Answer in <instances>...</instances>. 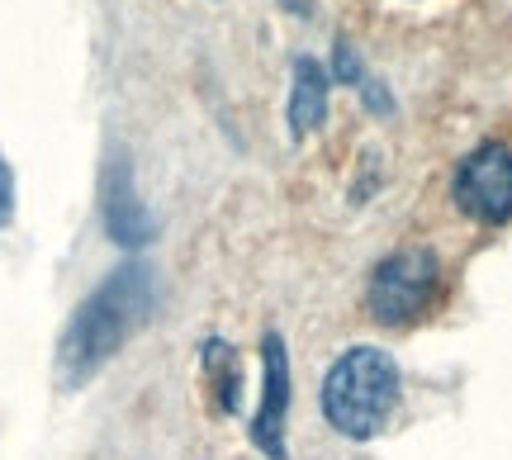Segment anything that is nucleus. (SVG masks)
Segmentation results:
<instances>
[{
  "mask_svg": "<svg viewBox=\"0 0 512 460\" xmlns=\"http://www.w3.org/2000/svg\"><path fill=\"white\" fill-rule=\"evenodd\" d=\"M147 309H152V271L128 261L119 271L95 285L72 313V323L57 342V380L62 389H81L95 380L124 351V342L143 328Z\"/></svg>",
  "mask_w": 512,
  "mask_h": 460,
  "instance_id": "obj_1",
  "label": "nucleus"
},
{
  "mask_svg": "<svg viewBox=\"0 0 512 460\" xmlns=\"http://www.w3.org/2000/svg\"><path fill=\"white\" fill-rule=\"evenodd\" d=\"M399 404V366L384 347H351L323 380V413L342 437H375Z\"/></svg>",
  "mask_w": 512,
  "mask_h": 460,
  "instance_id": "obj_2",
  "label": "nucleus"
},
{
  "mask_svg": "<svg viewBox=\"0 0 512 460\" xmlns=\"http://www.w3.org/2000/svg\"><path fill=\"white\" fill-rule=\"evenodd\" d=\"M441 285V261L427 252V247H399L375 266L370 276V313L399 328V323H413L418 313L432 309Z\"/></svg>",
  "mask_w": 512,
  "mask_h": 460,
  "instance_id": "obj_3",
  "label": "nucleus"
},
{
  "mask_svg": "<svg viewBox=\"0 0 512 460\" xmlns=\"http://www.w3.org/2000/svg\"><path fill=\"white\" fill-rule=\"evenodd\" d=\"M456 204L479 223L512 219V148L484 143L456 171Z\"/></svg>",
  "mask_w": 512,
  "mask_h": 460,
  "instance_id": "obj_4",
  "label": "nucleus"
},
{
  "mask_svg": "<svg viewBox=\"0 0 512 460\" xmlns=\"http://www.w3.org/2000/svg\"><path fill=\"white\" fill-rule=\"evenodd\" d=\"M261 370H266V389H261V408L252 418V442L271 460H285V418H290V361H285V342L266 332L261 342Z\"/></svg>",
  "mask_w": 512,
  "mask_h": 460,
  "instance_id": "obj_5",
  "label": "nucleus"
},
{
  "mask_svg": "<svg viewBox=\"0 0 512 460\" xmlns=\"http://www.w3.org/2000/svg\"><path fill=\"white\" fill-rule=\"evenodd\" d=\"M100 214H105V228L119 247H143L152 242L157 223L138 204V190H133V171H128L124 157H114L110 171H105V185H100Z\"/></svg>",
  "mask_w": 512,
  "mask_h": 460,
  "instance_id": "obj_6",
  "label": "nucleus"
},
{
  "mask_svg": "<svg viewBox=\"0 0 512 460\" xmlns=\"http://www.w3.org/2000/svg\"><path fill=\"white\" fill-rule=\"evenodd\" d=\"M328 91H332V76L313 62V57H294V86H290V133L304 138L313 133L323 119H328Z\"/></svg>",
  "mask_w": 512,
  "mask_h": 460,
  "instance_id": "obj_7",
  "label": "nucleus"
},
{
  "mask_svg": "<svg viewBox=\"0 0 512 460\" xmlns=\"http://www.w3.org/2000/svg\"><path fill=\"white\" fill-rule=\"evenodd\" d=\"M204 366H209V380L219 385V404L238 408V356L228 342H209L204 347Z\"/></svg>",
  "mask_w": 512,
  "mask_h": 460,
  "instance_id": "obj_8",
  "label": "nucleus"
},
{
  "mask_svg": "<svg viewBox=\"0 0 512 460\" xmlns=\"http://www.w3.org/2000/svg\"><path fill=\"white\" fill-rule=\"evenodd\" d=\"M337 76H342V81H366V76H361V62H356V48H351V43H337Z\"/></svg>",
  "mask_w": 512,
  "mask_h": 460,
  "instance_id": "obj_9",
  "label": "nucleus"
},
{
  "mask_svg": "<svg viewBox=\"0 0 512 460\" xmlns=\"http://www.w3.org/2000/svg\"><path fill=\"white\" fill-rule=\"evenodd\" d=\"M10 209H15V176H10V166L0 162V223L10 219Z\"/></svg>",
  "mask_w": 512,
  "mask_h": 460,
  "instance_id": "obj_10",
  "label": "nucleus"
}]
</instances>
